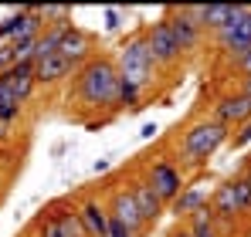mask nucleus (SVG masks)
I'll use <instances>...</instances> for the list:
<instances>
[{"mask_svg":"<svg viewBox=\"0 0 251 237\" xmlns=\"http://www.w3.org/2000/svg\"><path fill=\"white\" fill-rule=\"evenodd\" d=\"M68 105L78 116H116L119 112V71L112 54L99 51L95 58H88L82 68L68 81Z\"/></svg>","mask_w":251,"mask_h":237,"instance_id":"nucleus-1","label":"nucleus"},{"mask_svg":"<svg viewBox=\"0 0 251 237\" xmlns=\"http://www.w3.org/2000/svg\"><path fill=\"white\" fill-rule=\"evenodd\" d=\"M227 142H231V129H227V125L214 122L210 116H197L194 122L183 125L180 142H176L180 169H183V173H187V169H204Z\"/></svg>","mask_w":251,"mask_h":237,"instance_id":"nucleus-2","label":"nucleus"},{"mask_svg":"<svg viewBox=\"0 0 251 237\" xmlns=\"http://www.w3.org/2000/svg\"><path fill=\"white\" fill-rule=\"evenodd\" d=\"M112 61H116L119 78L132 81V85L143 88V92H150V88L156 85V78H160V71H156V65H153V54H150V47H146L143 27H136L129 38H123V44H119L116 54H112Z\"/></svg>","mask_w":251,"mask_h":237,"instance_id":"nucleus-3","label":"nucleus"},{"mask_svg":"<svg viewBox=\"0 0 251 237\" xmlns=\"http://www.w3.org/2000/svg\"><path fill=\"white\" fill-rule=\"evenodd\" d=\"M143 34H146V47L153 54L156 71L160 75H173L180 68V61H183V51H180V44H176L173 31H170L167 17H156L153 24H143Z\"/></svg>","mask_w":251,"mask_h":237,"instance_id":"nucleus-4","label":"nucleus"},{"mask_svg":"<svg viewBox=\"0 0 251 237\" xmlns=\"http://www.w3.org/2000/svg\"><path fill=\"white\" fill-rule=\"evenodd\" d=\"M217 54L227 58V65H234L245 51H251V7H238L234 17L214 34Z\"/></svg>","mask_w":251,"mask_h":237,"instance_id":"nucleus-5","label":"nucleus"},{"mask_svg":"<svg viewBox=\"0 0 251 237\" xmlns=\"http://www.w3.org/2000/svg\"><path fill=\"white\" fill-rule=\"evenodd\" d=\"M143 180L156 190V197L163 200V203H173V200L183 193V187H187V173L180 169V163L170 156H160L153 159L150 166H146V173H143Z\"/></svg>","mask_w":251,"mask_h":237,"instance_id":"nucleus-6","label":"nucleus"},{"mask_svg":"<svg viewBox=\"0 0 251 237\" xmlns=\"http://www.w3.org/2000/svg\"><path fill=\"white\" fill-rule=\"evenodd\" d=\"M163 17H167L170 31H173V38H176L180 51H183V58L204 47V38H207V34L201 31V24H197V17L190 14V7H170Z\"/></svg>","mask_w":251,"mask_h":237,"instance_id":"nucleus-7","label":"nucleus"},{"mask_svg":"<svg viewBox=\"0 0 251 237\" xmlns=\"http://www.w3.org/2000/svg\"><path fill=\"white\" fill-rule=\"evenodd\" d=\"M207 116L234 132V129H241V125L251 122V98L241 95V92H224V95L214 98V105H210Z\"/></svg>","mask_w":251,"mask_h":237,"instance_id":"nucleus-8","label":"nucleus"},{"mask_svg":"<svg viewBox=\"0 0 251 237\" xmlns=\"http://www.w3.org/2000/svg\"><path fill=\"white\" fill-rule=\"evenodd\" d=\"M44 21L38 7H21L10 17L0 21V44L3 41H27V38H41Z\"/></svg>","mask_w":251,"mask_h":237,"instance_id":"nucleus-9","label":"nucleus"},{"mask_svg":"<svg viewBox=\"0 0 251 237\" xmlns=\"http://www.w3.org/2000/svg\"><path fill=\"white\" fill-rule=\"evenodd\" d=\"M105 207H109V217L119 220V224H126L136 237H143L150 231L146 220H143V213H139V207H136V200H132V193H129V187H112Z\"/></svg>","mask_w":251,"mask_h":237,"instance_id":"nucleus-10","label":"nucleus"},{"mask_svg":"<svg viewBox=\"0 0 251 237\" xmlns=\"http://www.w3.org/2000/svg\"><path fill=\"white\" fill-rule=\"evenodd\" d=\"M58 54L61 58H68L75 68H82L88 58H95L99 51H95V38L85 31V27H78V24H72V31L65 34V41H61V47H58Z\"/></svg>","mask_w":251,"mask_h":237,"instance_id":"nucleus-11","label":"nucleus"},{"mask_svg":"<svg viewBox=\"0 0 251 237\" xmlns=\"http://www.w3.org/2000/svg\"><path fill=\"white\" fill-rule=\"evenodd\" d=\"M78 68L68 61V58H61V54H51V58H41V61H34V81H38V88H54V85H61V81H72Z\"/></svg>","mask_w":251,"mask_h":237,"instance_id":"nucleus-12","label":"nucleus"},{"mask_svg":"<svg viewBox=\"0 0 251 237\" xmlns=\"http://www.w3.org/2000/svg\"><path fill=\"white\" fill-rule=\"evenodd\" d=\"M129 193H132V200H136V207H139V213H143L146 227H153V224L167 213V203L156 197V190H153L143 176H136V180L129 183Z\"/></svg>","mask_w":251,"mask_h":237,"instance_id":"nucleus-13","label":"nucleus"},{"mask_svg":"<svg viewBox=\"0 0 251 237\" xmlns=\"http://www.w3.org/2000/svg\"><path fill=\"white\" fill-rule=\"evenodd\" d=\"M78 203V217H82L88 237H109V207L99 197H82Z\"/></svg>","mask_w":251,"mask_h":237,"instance_id":"nucleus-14","label":"nucleus"},{"mask_svg":"<svg viewBox=\"0 0 251 237\" xmlns=\"http://www.w3.org/2000/svg\"><path fill=\"white\" fill-rule=\"evenodd\" d=\"M210 207V197L201 190V187H183V193L170 203L167 210L176 217V224H187L194 213H201V210H207Z\"/></svg>","mask_w":251,"mask_h":237,"instance_id":"nucleus-15","label":"nucleus"},{"mask_svg":"<svg viewBox=\"0 0 251 237\" xmlns=\"http://www.w3.org/2000/svg\"><path fill=\"white\" fill-rule=\"evenodd\" d=\"M234 10H238L234 3H207V7H190V14L197 17L201 31H204V34H210V38H214V34H217V31H221L231 17H234Z\"/></svg>","mask_w":251,"mask_h":237,"instance_id":"nucleus-16","label":"nucleus"},{"mask_svg":"<svg viewBox=\"0 0 251 237\" xmlns=\"http://www.w3.org/2000/svg\"><path fill=\"white\" fill-rule=\"evenodd\" d=\"M48 207L58 213V220H61V227H65V237H88L82 217H78V203L72 197H58V200H51Z\"/></svg>","mask_w":251,"mask_h":237,"instance_id":"nucleus-17","label":"nucleus"},{"mask_svg":"<svg viewBox=\"0 0 251 237\" xmlns=\"http://www.w3.org/2000/svg\"><path fill=\"white\" fill-rule=\"evenodd\" d=\"M27 237H65V227H61L58 213H54L51 207H44L41 213L31 220V227H27Z\"/></svg>","mask_w":251,"mask_h":237,"instance_id":"nucleus-18","label":"nucleus"},{"mask_svg":"<svg viewBox=\"0 0 251 237\" xmlns=\"http://www.w3.org/2000/svg\"><path fill=\"white\" fill-rule=\"evenodd\" d=\"M183 227L190 231V237H224V234H221V227L214 224V217H210V207H207V210H201V213H194Z\"/></svg>","mask_w":251,"mask_h":237,"instance_id":"nucleus-19","label":"nucleus"},{"mask_svg":"<svg viewBox=\"0 0 251 237\" xmlns=\"http://www.w3.org/2000/svg\"><path fill=\"white\" fill-rule=\"evenodd\" d=\"M143 98H146L143 88H136L132 81L119 78V112H139L143 109Z\"/></svg>","mask_w":251,"mask_h":237,"instance_id":"nucleus-20","label":"nucleus"},{"mask_svg":"<svg viewBox=\"0 0 251 237\" xmlns=\"http://www.w3.org/2000/svg\"><path fill=\"white\" fill-rule=\"evenodd\" d=\"M231 187H234V197H238V207H241V217H251V183L245 176H231Z\"/></svg>","mask_w":251,"mask_h":237,"instance_id":"nucleus-21","label":"nucleus"},{"mask_svg":"<svg viewBox=\"0 0 251 237\" xmlns=\"http://www.w3.org/2000/svg\"><path fill=\"white\" fill-rule=\"evenodd\" d=\"M38 10H41V21H44V27L72 21V10H68V7H38Z\"/></svg>","mask_w":251,"mask_h":237,"instance_id":"nucleus-22","label":"nucleus"},{"mask_svg":"<svg viewBox=\"0 0 251 237\" xmlns=\"http://www.w3.org/2000/svg\"><path fill=\"white\" fill-rule=\"evenodd\" d=\"M14 65H17V51H14V44H10V41H3V44H0V75H3V71H10Z\"/></svg>","mask_w":251,"mask_h":237,"instance_id":"nucleus-23","label":"nucleus"},{"mask_svg":"<svg viewBox=\"0 0 251 237\" xmlns=\"http://www.w3.org/2000/svg\"><path fill=\"white\" fill-rule=\"evenodd\" d=\"M248 142H251V122H248V125H241V129H234V132H231V146H234V149H245Z\"/></svg>","mask_w":251,"mask_h":237,"instance_id":"nucleus-24","label":"nucleus"},{"mask_svg":"<svg viewBox=\"0 0 251 237\" xmlns=\"http://www.w3.org/2000/svg\"><path fill=\"white\" fill-rule=\"evenodd\" d=\"M102 17H105V31H119V27H123V10L109 7V10H105Z\"/></svg>","mask_w":251,"mask_h":237,"instance_id":"nucleus-25","label":"nucleus"},{"mask_svg":"<svg viewBox=\"0 0 251 237\" xmlns=\"http://www.w3.org/2000/svg\"><path fill=\"white\" fill-rule=\"evenodd\" d=\"M231 71H238V78H248L251 75V51H245V54L231 65Z\"/></svg>","mask_w":251,"mask_h":237,"instance_id":"nucleus-26","label":"nucleus"},{"mask_svg":"<svg viewBox=\"0 0 251 237\" xmlns=\"http://www.w3.org/2000/svg\"><path fill=\"white\" fill-rule=\"evenodd\" d=\"M109 237H136V234H132L126 224H119V220H112V217H109Z\"/></svg>","mask_w":251,"mask_h":237,"instance_id":"nucleus-27","label":"nucleus"},{"mask_svg":"<svg viewBox=\"0 0 251 237\" xmlns=\"http://www.w3.org/2000/svg\"><path fill=\"white\" fill-rule=\"evenodd\" d=\"M139 136H143V139H153V136H156V122H146V125L139 129Z\"/></svg>","mask_w":251,"mask_h":237,"instance_id":"nucleus-28","label":"nucleus"},{"mask_svg":"<svg viewBox=\"0 0 251 237\" xmlns=\"http://www.w3.org/2000/svg\"><path fill=\"white\" fill-rule=\"evenodd\" d=\"M238 176H245V180L251 183V156L245 159V163H241V169H238Z\"/></svg>","mask_w":251,"mask_h":237,"instance_id":"nucleus-29","label":"nucleus"},{"mask_svg":"<svg viewBox=\"0 0 251 237\" xmlns=\"http://www.w3.org/2000/svg\"><path fill=\"white\" fill-rule=\"evenodd\" d=\"M10 136H14V129H10V125H3V122H0V146H3V142H7V139H10Z\"/></svg>","mask_w":251,"mask_h":237,"instance_id":"nucleus-30","label":"nucleus"},{"mask_svg":"<svg viewBox=\"0 0 251 237\" xmlns=\"http://www.w3.org/2000/svg\"><path fill=\"white\" fill-rule=\"evenodd\" d=\"M167 237H190V231H187L183 224H176V227H173V231H170Z\"/></svg>","mask_w":251,"mask_h":237,"instance_id":"nucleus-31","label":"nucleus"},{"mask_svg":"<svg viewBox=\"0 0 251 237\" xmlns=\"http://www.w3.org/2000/svg\"><path fill=\"white\" fill-rule=\"evenodd\" d=\"M238 92H241V95H248V98H251V75H248V78H241V85H238Z\"/></svg>","mask_w":251,"mask_h":237,"instance_id":"nucleus-32","label":"nucleus"},{"mask_svg":"<svg viewBox=\"0 0 251 237\" xmlns=\"http://www.w3.org/2000/svg\"><path fill=\"white\" fill-rule=\"evenodd\" d=\"M95 173H109V159H99L95 163Z\"/></svg>","mask_w":251,"mask_h":237,"instance_id":"nucleus-33","label":"nucleus"},{"mask_svg":"<svg viewBox=\"0 0 251 237\" xmlns=\"http://www.w3.org/2000/svg\"><path fill=\"white\" fill-rule=\"evenodd\" d=\"M0 163H3V149H0Z\"/></svg>","mask_w":251,"mask_h":237,"instance_id":"nucleus-34","label":"nucleus"}]
</instances>
